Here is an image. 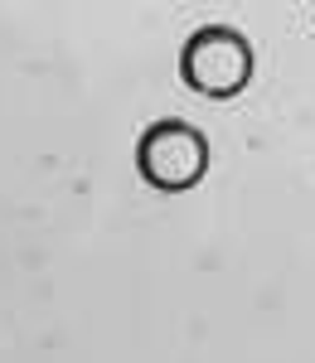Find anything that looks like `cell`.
I'll return each instance as SVG.
<instances>
[{
  "instance_id": "6da1fadb",
  "label": "cell",
  "mask_w": 315,
  "mask_h": 363,
  "mask_svg": "<svg viewBox=\"0 0 315 363\" xmlns=\"http://www.w3.org/2000/svg\"><path fill=\"white\" fill-rule=\"evenodd\" d=\"M184 83L204 97H233L238 87L253 78V49L248 39L228 25H204L189 34L184 54H179Z\"/></svg>"
},
{
  "instance_id": "7a4b0ae2",
  "label": "cell",
  "mask_w": 315,
  "mask_h": 363,
  "mask_svg": "<svg viewBox=\"0 0 315 363\" xmlns=\"http://www.w3.org/2000/svg\"><path fill=\"white\" fill-rule=\"evenodd\" d=\"M136 165H141V174L155 189H165V194L189 189L204 174V165H209L204 131H194L189 121H175V116L150 121L141 131V140H136Z\"/></svg>"
}]
</instances>
